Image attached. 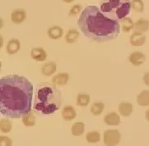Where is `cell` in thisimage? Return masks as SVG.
Masks as SVG:
<instances>
[{"mask_svg": "<svg viewBox=\"0 0 149 146\" xmlns=\"http://www.w3.org/2000/svg\"><path fill=\"white\" fill-rule=\"evenodd\" d=\"M33 85L27 78L9 75L0 80V112L3 116L17 119L31 111Z\"/></svg>", "mask_w": 149, "mask_h": 146, "instance_id": "6da1fadb", "label": "cell"}, {"mask_svg": "<svg viewBox=\"0 0 149 146\" xmlns=\"http://www.w3.org/2000/svg\"><path fill=\"white\" fill-rule=\"evenodd\" d=\"M77 22L86 37L99 43L116 39L120 33L119 21L107 17L95 5L86 7Z\"/></svg>", "mask_w": 149, "mask_h": 146, "instance_id": "7a4b0ae2", "label": "cell"}, {"mask_svg": "<svg viewBox=\"0 0 149 146\" xmlns=\"http://www.w3.org/2000/svg\"><path fill=\"white\" fill-rule=\"evenodd\" d=\"M61 93L54 85H45L39 88L34 102V109L43 115L56 112L61 107Z\"/></svg>", "mask_w": 149, "mask_h": 146, "instance_id": "3957f363", "label": "cell"}, {"mask_svg": "<svg viewBox=\"0 0 149 146\" xmlns=\"http://www.w3.org/2000/svg\"><path fill=\"white\" fill-rule=\"evenodd\" d=\"M131 3L130 0H101L100 9L107 17L121 21L130 15Z\"/></svg>", "mask_w": 149, "mask_h": 146, "instance_id": "277c9868", "label": "cell"}, {"mask_svg": "<svg viewBox=\"0 0 149 146\" xmlns=\"http://www.w3.org/2000/svg\"><path fill=\"white\" fill-rule=\"evenodd\" d=\"M120 140H121V133L118 130H107L103 134V141L105 145H118Z\"/></svg>", "mask_w": 149, "mask_h": 146, "instance_id": "5b68a950", "label": "cell"}, {"mask_svg": "<svg viewBox=\"0 0 149 146\" xmlns=\"http://www.w3.org/2000/svg\"><path fill=\"white\" fill-rule=\"evenodd\" d=\"M129 61L132 65L135 67H139L144 63L146 62V56L139 51H135L130 54L129 56Z\"/></svg>", "mask_w": 149, "mask_h": 146, "instance_id": "8992f818", "label": "cell"}, {"mask_svg": "<svg viewBox=\"0 0 149 146\" xmlns=\"http://www.w3.org/2000/svg\"><path fill=\"white\" fill-rule=\"evenodd\" d=\"M146 42V36L144 33L135 31L134 33L130 35V43L133 46H142Z\"/></svg>", "mask_w": 149, "mask_h": 146, "instance_id": "52a82bcc", "label": "cell"}, {"mask_svg": "<svg viewBox=\"0 0 149 146\" xmlns=\"http://www.w3.org/2000/svg\"><path fill=\"white\" fill-rule=\"evenodd\" d=\"M48 54L46 53V51L40 47L37 48H34L31 51V59H34L35 61L37 62H44L47 59Z\"/></svg>", "mask_w": 149, "mask_h": 146, "instance_id": "ba28073f", "label": "cell"}, {"mask_svg": "<svg viewBox=\"0 0 149 146\" xmlns=\"http://www.w3.org/2000/svg\"><path fill=\"white\" fill-rule=\"evenodd\" d=\"M26 19V12L24 9H16L11 13V21L14 24H21Z\"/></svg>", "mask_w": 149, "mask_h": 146, "instance_id": "9c48e42d", "label": "cell"}, {"mask_svg": "<svg viewBox=\"0 0 149 146\" xmlns=\"http://www.w3.org/2000/svg\"><path fill=\"white\" fill-rule=\"evenodd\" d=\"M61 114H62L63 120H65L67 122L72 121L77 117V112H76L75 108L71 105H66L63 107Z\"/></svg>", "mask_w": 149, "mask_h": 146, "instance_id": "30bf717a", "label": "cell"}, {"mask_svg": "<svg viewBox=\"0 0 149 146\" xmlns=\"http://www.w3.org/2000/svg\"><path fill=\"white\" fill-rule=\"evenodd\" d=\"M103 121L108 126H119L121 122L120 115L116 112H109L103 118Z\"/></svg>", "mask_w": 149, "mask_h": 146, "instance_id": "8fae6325", "label": "cell"}, {"mask_svg": "<svg viewBox=\"0 0 149 146\" xmlns=\"http://www.w3.org/2000/svg\"><path fill=\"white\" fill-rule=\"evenodd\" d=\"M134 112V106L131 103L122 102L119 105V112L121 116L125 117H130Z\"/></svg>", "mask_w": 149, "mask_h": 146, "instance_id": "7c38bea8", "label": "cell"}, {"mask_svg": "<svg viewBox=\"0 0 149 146\" xmlns=\"http://www.w3.org/2000/svg\"><path fill=\"white\" fill-rule=\"evenodd\" d=\"M21 49V43L17 39H11L6 47L7 53L10 55L17 54Z\"/></svg>", "mask_w": 149, "mask_h": 146, "instance_id": "4fadbf2b", "label": "cell"}, {"mask_svg": "<svg viewBox=\"0 0 149 146\" xmlns=\"http://www.w3.org/2000/svg\"><path fill=\"white\" fill-rule=\"evenodd\" d=\"M69 80V75L66 72H60L54 76L51 79V82L56 85H64Z\"/></svg>", "mask_w": 149, "mask_h": 146, "instance_id": "5bb4252c", "label": "cell"}, {"mask_svg": "<svg viewBox=\"0 0 149 146\" xmlns=\"http://www.w3.org/2000/svg\"><path fill=\"white\" fill-rule=\"evenodd\" d=\"M49 38L51 39H60L63 34V29L58 25H54L49 27L47 31Z\"/></svg>", "mask_w": 149, "mask_h": 146, "instance_id": "9a60e30c", "label": "cell"}, {"mask_svg": "<svg viewBox=\"0 0 149 146\" xmlns=\"http://www.w3.org/2000/svg\"><path fill=\"white\" fill-rule=\"evenodd\" d=\"M56 70H57L56 63H53V62H49L42 66L41 72L45 76H53L54 74L56 72Z\"/></svg>", "mask_w": 149, "mask_h": 146, "instance_id": "2e32d148", "label": "cell"}, {"mask_svg": "<svg viewBox=\"0 0 149 146\" xmlns=\"http://www.w3.org/2000/svg\"><path fill=\"white\" fill-rule=\"evenodd\" d=\"M134 30L144 33L149 30V21L144 18H140L134 23Z\"/></svg>", "mask_w": 149, "mask_h": 146, "instance_id": "e0dca14e", "label": "cell"}, {"mask_svg": "<svg viewBox=\"0 0 149 146\" xmlns=\"http://www.w3.org/2000/svg\"><path fill=\"white\" fill-rule=\"evenodd\" d=\"M137 103L142 107L149 106V90H143L137 96Z\"/></svg>", "mask_w": 149, "mask_h": 146, "instance_id": "ac0fdd59", "label": "cell"}, {"mask_svg": "<svg viewBox=\"0 0 149 146\" xmlns=\"http://www.w3.org/2000/svg\"><path fill=\"white\" fill-rule=\"evenodd\" d=\"M80 34L78 32V30L75 29H71L68 31L65 36V39L68 44H74L77 41V39H79Z\"/></svg>", "mask_w": 149, "mask_h": 146, "instance_id": "d6986e66", "label": "cell"}, {"mask_svg": "<svg viewBox=\"0 0 149 146\" xmlns=\"http://www.w3.org/2000/svg\"><path fill=\"white\" fill-rule=\"evenodd\" d=\"M134 28V23L131 18L126 17L121 20V29L125 33L130 32Z\"/></svg>", "mask_w": 149, "mask_h": 146, "instance_id": "ffe728a7", "label": "cell"}, {"mask_svg": "<svg viewBox=\"0 0 149 146\" xmlns=\"http://www.w3.org/2000/svg\"><path fill=\"white\" fill-rule=\"evenodd\" d=\"M84 131H85V125L82 122H75L71 128V132H72V136H82L84 133Z\"/></svg>", "mask_w": 149, "mask_h": 146, "instance_id": "44dd1931", "label": "cell"}, {"mask_svg": "<svg viewBox=\"0 0 149 146\" xmlns=\"http://www.w3.org/2000/svg\"><path fill=\"white\" fill-rule=\"evenodd\" d=\"M105 109V104L102 102H95L91 104L90 111L94 116H100Z\"/></svg>", "mask_w": 149, "mask_h": 146, "instance_id": "7402d4cb", "label": "cell"}, {"mask_svg": "<svg viewBox=\"0 0 149 146\" xmlns=\"http://www.w3.org/2000/svg\"><path fill=\"white\" fill-rule=\"evenodd\" d=\"M91 101V98L88 94H80L77 96V99H76V103L79 107H87V105L90 103Z\"/></svg>", "mask_w": 149, "mask_h": 146, "instance_id": "603a6c76", "label": "cell"}, {"mask_svg": "<svg viewBox=\"0 0 149 146\" xmlns=\"http://www.w3.org/2000/svg\"><path fill=\"white\" fill-rule=\"evenodd\" d=\"M13 128V125H12V122L7 119V118H2L0 121V131L2 133L7 134L12 131Z\"/></svg>", "mask_w": 149, "mask_h": 146, "instance_id": "cb8c5ba5", "label": "cell"}, {"mask_svg": "<svg viewBox=\"0 0 149 146\" xmlns=\"http://www.w3.org/2000/svg\"><path fill=\"white\" fill-rule=\"evenodd\" d=\"M22 123L24 124L25 127H31L36 125V117L31 112H30L26 115H25L24 117H22Z\"/></svg>", "mask_w": 149, "mask_h": 146, "instance_id": "d4e9b609", "label": "cell"}, {"mask_svg": "<svg viewBox=\"0 0 149 146\" xmlns=\"http://www.w3.org/2000/svg\"><path fill=\"white\" fill-rule=\"evenodd\" d=\"M86 139L88 143L91 144H95V143H98L101 140V135L100 133L96 131H92V132H89L86 136Z\"/></svg>", "mask_w": 149, "mask_h": 146, "instance_id": "484cf974", "label": "cell"}, {"mask_svg": "<svg viewBox=\"0 0 149 146\" xmlns=\"http://www.w3.org/2000/svg\"><path fill=\"white\" fill-rule=\"evenodd\" d=\"M132 8L138 12H143L144 4L142 0H133L132 1Z\"/></svg>", "mask_w": 149, "mask_h": 146, "instance_id": "4316f807", "label": "cell"}, {"mask_svg": "<svg viewBox=\"0 0 149 146\" xmlns=\"http://www.w3.org/2000/svg\"><path fill=\"white\" fill-rule=\"evenodd\" d=\"M81 9H82L81 4H75L69 10V16H77L81 12Z\"/></svg>", "mask_w": 149, "mask_h": 146, "instance_id": "83f0119b", "label": "cell"}, {"mask_svg": "<svg viewBox=\"0 0 149 146\" xmlns=\"http://www.w3.org/2000/svg\"><path fill=\"white\" fill-rule=\"evenodd\" d=\"M13 145L12 140L8 137L1 136H0V145L1 146H11Z\"/></svg>", "mask_w": 149, "mask_h": 146, "instance_id": "f1b7e54d", "label": "cell"}, {"mask_svg": "<svg viewBox=\"0 0 149 146\" xmlns=\"http://www.w3.org/2000/svg\"><path fill=\"white\" fill-rule=\"evenodd\" d=\"M143 82L145 83V85H148V86H149V72L145 73L144 76H143Z\"/></svg>", "mask_w": 149, "mask_h": 146, "instance_id": "f546056e", "label": "cell"}, {"mask_svg": "<svg viewBox=\"0 0 149 146\" xmlns=\"http://www.w3.org/2000/svg\"><path fill=\"white\" fill-rule=\"evenodd\" d=\"M145 117H146L147 121L149 122V109H148V110L146 111V113H145Z\"/></svg>", "mask_w": 149, "mask_h": 146, "instance_id": "4dcf8cb0", "label": "cell"}, {"mask_svg": "<svg viewBox=\"0 0 149 146\" xmlns=\"http://www.w3.org/2000/svg\"><path fill=\"white\" fill-rule=\"evenodd\" d=\"M63 1L64 3H72L74 0H63Z\"/></svg>", "mask_w": 149, "mask_h": 146, "instance_id": "1f68e13d", "label": "cell"}]
</instances>
